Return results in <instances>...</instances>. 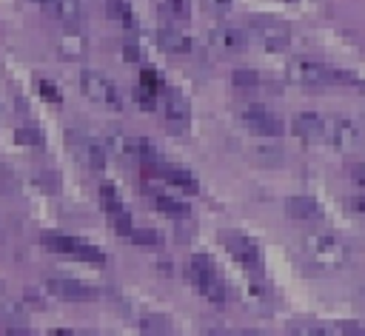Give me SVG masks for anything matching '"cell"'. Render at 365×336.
Listing matches in <instances>:
<instances>
[{
	"instance_id": "obj_24",
	"label": "cell",
	"mask_w": 365,
	"mask_h": 336,
	"mask_svg": "<svg viewBox=\"0 0 365 336\" xmlns=\"http://www.w3.org/2000/svg\"><path fill=\"white\" fill-rule=\"evenodd\" d=\"M100 199H103V208L108 211V214H117V211H123V199H120V194H117V188L114 185H100Z\"/></svg>"
},
{
	"instance_id": "obj_1",
	"label": "cell",
	"mask_w": 365,
	"mask_h": 336,
	"mask_svg": "<svg viewBox=\"0 0 365 336\" xmlns=\"http://www.w3.org/2000/svg\"><path fill=\"white\" fill-rule=\"evenodd\" d=\"M305 253L319 268H339L348 259L345 242L339 236H334V233H308L305 236Z\"/></svg>"
},
{
	"instance_id": "obj_7",
	"label": "cell",
	"mask_w": 365,
	"mask_h": 336,
	"mask_svg": "<svg viewBox=\"0 0 365 336\" xmlns=\"http://www.w3.org/2000/svg\"><path fill=\"white\" fill-rule=\"evenodd\" d=\"M43 245L54 253H68V256H77V259H86V262H103V253L94 245H88L83 239H74V236H66V233H46Z\"/></svg>"
},
{
	"instance_id": "obj_35",
	"label": "cell",
	"mask_w": 365,
	"mask_h": 336,
	"mask_svg": "<svg viewBox=\"0 0 365 336\" xmlns=\"http://www.w3.org/2000/svg\"><path fill=\"white\" fill-rule=\"evenodd\" d=\"M165 3L171 6L174 14H185V11H188V0H165Z\"/></svg>"
},
{
	"instance_id": "obj_14",
	"label": "cell",
	"mask_w": 365,
	"mask_h": 336,
	"mask_svg": "<svg viewBox=\"0 0 365 336\" xmlns=\"http://www.w3.org/2000/svg\"><path fill=\"white\" fill-rule=\"evenodd\" d=\"M208 43H211L214 48L225 51V54H237V51L245 48V31H240L237 26L220 23V26H211V28H208Z\"/></svg>"
},
{
	"instance_id": "obj_40",
	"label": "cell",
	"mask_w": 365,
	"mask_h": 336,
	"mask_svg": "<svg viewBox=\"0 0 365 336\" xmlns=\"http://www.w3.org/2000/svg\"><path fill=\"white\" fill-rule=\"evenodd\" d=\"M291 3H297V0H291Z\"/></svg>"
},
{
	"instance_id": "obj_36",
	"label": "cell",
	"mask_w": 365,
	"mask_h": 336,
	"mask_svg": "<svg viewBox=\"0 0 365 336\" xmlns=\"http://www.w3.org/2000/svg\"><path fill=\"white\" fill-rule=\"evenodd\" d=\"M342 330H345V333H365V327H362V325H356V322H345V325H342Z\"/></svg>"
},
{
	"instance_id": "obj_37",
	"label": "cell",
	"mask_w": 365,
	"mask_h": 336,
	"mask_svg": "<svg viewBox=\"0 0 365 336\" xmlns=\"http://www.w3.org/2000/svg\"><path fill=\"white\" fill-rule=\"evenodd\" d=\"M211 9H217V11H225L228 6H231V0H205Z\"/></svg>"
},
{
	"instance_id": "obj_15",
	"label": "cell",
	"mask_w": 365,
	"mask_h": 336,
	"mask_svg": "<svg viewBox=\"0 0 365 336\" xmlns=\"http://www.w3.org/2000/svg\"><path fill=\"white\" fill-rule=\"evenodd\" d=\"M188 120H191V114H188V103H185L180 94L171 91L168 100H165V122H168V128L177 131V134H185Z\"/></svg>"
},
{
	"instance_id": "obj_34",
	"label": "cell",
	"mask_w": 365,
	"mask_h": 336,
	"mask_svg": "<svg viewBox=\"0 0 365 336\" xmlns=\"http://www.w3.org/2000/svg\"><path fill=\"white\" fill-rule=\"evenodd\" d=\"M348 208H351L354 214H362V216H365V194H362V196H351V199H348Z\"/></svg>"
},
{
	"instance_id": "obj_33",
	"label": "cell",
	"mask_w": 365,
	"mask_h": 336,
	"mask_svg": "<svg viewBox=\"0 0 365 336\" xmlns=\"http://www.w3.org/2000/svg\"><path fill=\"white\" fill-rule=\"evenodd\" d=\"M123 57H125L128 63H137V60H140V48H137L134 43H125V46H123Z\"/></svg>"
},
{
	"instance_id": "obj_4",
	"label": "cell",
	"mask_w": 365,
	"mask_h": 336,
	"mask_svg": "<svg viewBox=\"0 0 365 336\" xmlns=\"http://www.w3.org/2000/svg\"><path fill=\"white\" fill-rule=\"evenodd\" d=\"M248 31H251V37H254L262 48H268V51H285V48L291 46V31H288V26L279 23V20H274V17H254V20L248 23Z\"/></svg>"
},
{
	"instance_id": "obj_26",
	"label": "cell",
	"mask_w": 365,
	"mask_h": 336,
	"mask_svg": "<svg viewBox=\"0 0 365 336\" xmlns=\"http://www.w3.org/2000/svg\"><path fill=\"white\" fill-rule=\"evenodd\" d=\"M140 330H143V333H168V330H171V325L165 322V316L151 313V316H145V319L140 322Z\"/></svg>"
},
{
	"instance_id": "obj_28",
	"label": "cell",
	"mask_w": 365,
	"mask_h": 336,
	"mask_svg": "<svg viewBox=\"0 0 365 336\" xmlns=\"http://www.w3.org/2000/svg\"><path fill=\"white\" fill-rule=\"evenodd\" d=\"M140 83H143L145 88H151V91H160V88H163V80H160V74H157L154 68H143V71H140Z\"/></svg>"
},
{
	"instance_id": "obj_10",
	"label": "cell",
	"mask_w": 365,
	"mask_h": 336,
	"mask_svg": "<svg viewBox=\"0 0 365 336\" xmlns=\"http://www.w3.org/2000/svg\"><path fill=\"white\" fill-rule=\"evenodd\" d=\"M222 245H225V251L240 262V265H245V268H251V271H259V248H257V242L254 239H248L245 233H222Z\"/></svg>"
},
{
	"instance_id": "obj_27",
	"label": "cell",
	"mask_w": 365,
	"mask_h": 336,
	"mask_svg": "<svg viewBox=\"0 0 365 336\" xmlns=\"http://www.w3.org/2000/svg\"><path fill=\"white\" fill-rule=\"evenodd\" d=\"M108 219H111V225H114L117 233H131V216H128L125 208L117 211V214H108Z\"/></svg>"
},
{
	"instance_id": "obj_22",
	"label": "cell",
	"mask_w": 365,
	"mask_h": 336,
	"mask_svg": "<svg viewBox=\"0 0 365 336\" xmlns=\"http://www.w3.org/2000/svg\"><path fill=\"white\" fill-rule=\"evenodd\" d=\"M131 242L140 245V248H160L163 245V233L160 231H151V228H131Z\"/></svg>"
},
{
	"instance_id": "obj_18",
	"label": "cell",
	"mask_w": 365,
	"mask_h": 336,
	"mask_svg": "<svg viewBox=\"0 0 365 336\" xmlns=\"http://www.w3.org/2000/svg\"><path fill=\"white\" fill-rule=\"evenodd\" d=\"M57 51H60V57H66V60H83L86 54H88V43H86V37L83 34H77V31H71V34H63L60 40H57Z\"/></svg>"
},
{
	"instance_id": "obj_38",
	"label": "cell",
	"mask_w": 365,
	"mask_h": 336,
	"mask_svg": "<svg viewBox=\"0 0 365 336\" xmlns=\"http://www.w3.org/2000/svg\"><path fill=\"white\" fill-rule=\"evenodd\" d=\"M31 3H40V6H46V3H48V0H31Z\"/></svg>"
},
{
	"instance_id": "obj_20",
	"label": "cell",
	"mask_w": 365,
	"mask_h": 336,
	"mask_svg": "<svg viewBox=\"0 0 365 336\" xmlns=\"http://www.w3.org/2000/svg\"><path fill=\"white\" fill-rule=\"evenodd\" d=\"M154 205L165 216H188V205L182 199H174V196H165V194H154Z\"/></svg>"
},
{
	"instance_id": "obj_13",
	"label": "cell",
	"mask_w": 365,
	"mask_h": 336,
	"mask_svg": "<svg viewBox=\"0 0 365 336\" xmlns=\"http://www.w3.org/2000/svg\"><path fill=\"white\" fill-rule=\"evenodd\" d=\"M48 293L57 296V299H68V302H91L97 299V290L86 282H77V279H48L46 282Z\"/></svg>"
},
{
	"instance_id": "obj_29",
	"label": "cell",
	"mask_w": 365,
	"mask_h": 336,
	"mask_svg": "<svg viewBox=\"0 0 365 336\" xmlns=\"http://www.w3.org/2000/svg\"><path fill=\"white\" fill-rule=\"evenodd\" d=\"M134 100H137V103H140V108H145V111H151V108L157 105V97H154V91H151V88H145V85L134 91Z\"/></svg>"
},
{
	"instance_id": "obj_11",
	"label": "cell",
	"mask_w": 365,
	"mask_h": 336,
	"mask_svg": "<svg viewBox=\"0 0 365 336\" xmlns=\"http://www.w3.org/2000/svg\"><path fill=\"white\" fill-rule=\"evenodd\" d=\"M328 142L336 148H345V151L359 148L362 145V128L354 120L334 117V120H328Z\"/></svg>"
},
{
	"instance_id": "obj_30",
	"label": "cell",
	"mask_w": 365,
	"mask_h": 336,
	"mask_svg": "<svg viewBox=\"0 0 365 336\" xmlns=\"http://www.w3.org/2000/svg\"><path fill=\"white\" fill-rule=\"evenodd\" d=\"M17 140H20V142H29V145H40V142H43V137H40L37 128H20V131H17Z\"/></svg>"
},
{
	"instance_id": "obj_16",
	"label": "cell",
	"mask_w": 365,
	"mask_h": 336,
	"mask_svg": "<svg viewBox=\"0 0 365 336\" xmlns=\"http://www.w3.org/2000/svg\"><path fill=\"white\" fill-rule=\"evenodd\" d=\"M43 9H46L51 17H57L60 23H66V26H77V23L83 20V6H80V0H48Z\"/></svg>"
},
{
	"instance_id": "obj_6",
	"label": "cell",
	"mask_w": 365,
	"mask_h": 336,
	"mask_svg": "<svg viewBox=\"0 0 365 336\" xmlns=\"http://www.w3.org/2000/svg\"><path fill=\"white\" fill-rule=\"evenodd\" d=\"M108 145L117 157L123 159H145V162H157V148L143 140V137H128V134H120V131H111L108 134Z\"/></svg>"
},
{
	"instance_id": "obj_5",
	"label": "cell",
	"mask_w": 365,
	"mask_h": 336,
	"mask_svg": "<svg viewBox=\"0 0 365 336\" xmlns=\"http://www.w3.org/2000/svg\"><path fill=\"white\" fill-rule=\"evenodd\" d=\"M288 80L302 85V88H325V85H336L334 68L322 65L317 60H294L288 65Z\"/></svg>"
},
{
	"instance_id": "obj_3",
	"label": "cell",
	"mask_w": 365,
	"mask_h": 336,
	"mask_svg": "<svg viewBox=\"0 0 365 336\" xmlns=\"http://www.w3.org/2000/svg\"><path fill=\"white\" fill-rule=\"evenodd\" d=\"M188 279H191V285H194L208 302H225V285L217 279V271H214V265H211L208 256L197 253V256L191 259Z\"/></svg>"
},
{
	"instance_id": "obj_2",
	"label": "cell",
	"mask_w": 365,
	"mask_h": 336,
	"mask_svg": "<svg viewBox=\"0 0 365 336\" xmlns=\"http://www.w3.org/2000/svg\"><path fill=\"white\" fill-rule=\"evenodd\" d=\"M80 88L91 103H97L103 108H111V111L123 108V94H120L117 83L100 71H80Z\"/></svg>"
},
{
	"instance_id": "obj_21",
	"label": "cell",
	"mask_w": 365,
	"mask_h": 336,
	"mask_svg": "<svg viewBox=\"0 0 365 336\" xmlns=\"http://www.w3.org/2000/svg\"><path fill=\"white\" fill-rule=\"evenodd\" d=\"M106 9H108V14H111L114 20H120L123 26H128V28L137 26V17H134L128 0H106Z\"/></svg>"
},
{
	"instance_id": "obj_17",
	"label": "cell",
	"mask_w": 365,
	"mask_h": 336,
	"mask_svg": "<svg viewBox=\"0 0 365 336\" xmlns=\"http://www.w3.org/2000/svg\"><path fill=\"white\" fill-rule=\"evenodd\" d=\"M157 43H160V48L168 51V54H188V51H191L188 34H182V31H177V28H160V31H157Z\"/></svg>"
},
{
	"instance_id": "obj_12",
	"label": "cell",
	"mask_w": 365,
	"mask_h": 336,
	"mask_svg": "<svg viewBox=\"0 0 365 336\" xmlns=\"http://www.w3.org/2000/svg\"><path fill=\"white\" fill-rule=\"evenodd\" d=\"M291 131L305 142H328V120L319 114H297L291 122Z\"/></svg>"
},
{
	"instance_id": "obj_8",
	"label": "cell",
	"mask_w": 365,
	"mask_h": 336,
	"mask_svg": "<svg viewBox=\"0 0 365 336\" xmlns=\"http://www.w3.org/2000/svg\"><path fill=\"white\" fill-rule=\"evenodd\" d=\"M66 140H68L71 151L77 154V159H83L91 171H103V165H106V148H103L94 137L80 134V131H68Z\"/></svg>"
},
{
	"instance_id": "obj_32",
	"label": "cell",
	"mask_w": 365,
	"mask_h": 336,
	"mask_svg": "<svg viewBox=\"0 0 365 336\" xmlns=\"http://www.w3.org/2000/svg\"><path fill=\"white\" fill-rule=\"evenodd\" d=\"M351 179H354L359 188H365V162H356V165L351 168Z\"/></svg>"
},
{
	"instance_id": "obj_39",
	"label": "cell",
	"mask_w": 365,
	"mask_h": 336,
	"mask_svg": "<svg viewBox=\"0 0 365 336\" xmlns=\"http://www.w3.org/2000/svg\"><path fill=\"white\" fill-rule=\"evenodd\" d=\"M362 299H365V288H362Z\"/></svg>"
},
{
	"instance_id": "obj_31",
	"label": "cell",
	"mask_w": 365,
	"mask_h": 336,
	"mask_svg": "<svg viewBox=\"0 0 365 336\" xmlns=\"http://www.w3.org/2000/svg\"><path fill=\"white\" fill-rule=\"evenodd\" d=\"M37 88H40V94H43L48 103H60V91H57L48 80H40V83H37Z\"/></svg>"
},
{
	"instance_id": "obj_9",
	"label": "cell",
	"mask_w": 365,
	"mask_h": 336,
	"mask_svg": "<svg viewBox=\"0 0 365 336\" xmlns=\"http://www.w3.org/2000/svg\"><path fill=\"white\" fill-rule=\"evenodd\" d=\"M242 120L254 134H262V137H279L282 134V120L274 117L265 105H257V103L245 105L242 108Z\"/></svg>"
},
{
	"instance_id": "obj_19",
	"label": "cell",
	"mask_w": 365,
	"mask_h": 336,
	"mask_svg": "<svg viewBox=\"0 0 365 336\" xmlns=\"http://www.w3.org/2000/svg\"><path fill=\"white\" fill-rule=\"evenodd\" d=\"M285 211L294 219H317L319 216V205H317L314 196H291L285 202Z\"/></svg>"
},
{
	"instance_id": "obj_25",
	"label": "cell",
	"mask_w": 365,
	"mask_h": 336,
	"mask_svg": "<svg viewBox=\"0 0 365 336\" xmlns=\"http://www.w3.org/2000/svg\"><path fill=\"white\" fill-rule=\"evenodd\" d=\"M231 83H234L237 88H257V85H259V74L251 71V68H237V71L231 74Z\"/></svg>"
},
{
	"instance_id": "obj_23",
	"label": "cell",
	"mask_w": 365,
	"mask_h": 336,
	"mask_svg": "<svg viewBox=\"0 0 365 336\" xmlns=\"http://www.w3.org/2000/svg\"><path fill=\"white\" fill-rule=\"evenodd\" d=\"M288 330H291V333H297V336H325V333H328V327H325V325L311 322V319H297V322H291V325H288Z\"/></svg>"
}]
</instances>
